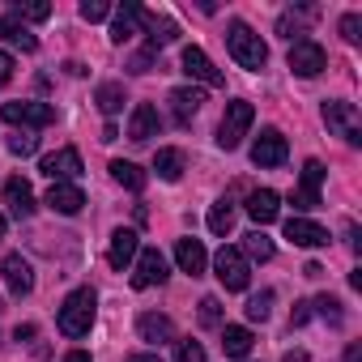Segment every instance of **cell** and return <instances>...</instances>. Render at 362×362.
Returning a JSON list of instances; mask_svg holds the SVG:
<instances>
[{
    "label": "cell",
    "mask_w": 362,
    "mask_h": 362,
    "mask_svg": "<svg viewBox=\"0 0 362 362\" xmlns=\"http://www.w3.org/2000/svg\"><path fill=\"white\" fill-rule=\"evenodd\" d=\"M94 307H98V294H94L90 286H77V290L64 298L60 315H56L60 332H64V337H86L90 324H94Z\"/></svg>",
    "instance_id": "obj_1"
},
{
    "label": "cell",
    "mask_w": 362,
    "mask_h": 362,
    "mask_svg": "<svg viewBox=\"0 0 362 362\" xmlns=\"http://www.w3.org/2000/svg\"><path fill=\"white\" fill-rule=\"evenodd\" d=\"M226 47H230V56H235V64L239 69H264V60H269V47L260 43V35L247 26V22H230V30H226Z\"/></svg>",
    "instance_id": "obj_2"
},
{
    "label": "cell",
    "mask_w": 362,
    "mask_h": 362,
    "mask_svg": "<svg viewBox=\"0 0 362 362\" xmlns=\"http://www.w3.org/2000/svg\"><path fill=\"white\" fill-rule=\"evenodd\" d=\"M252 119H256V107L252 103H226V115H222V128H218V145L222 149H239V141L247 136V128H252Z\"/></svg>",
    "instance_id": "obj_3"
},
{
    "label": "cell",
    "mask_w": 362,
    "mask_h": 362,
    "mask_svg": "<svg viewBox=\"0 0 362 362\" xmlns=\"http://www.w3.org/2000/svg\"><path fill=\"white\" fill-rule=\"evenodd\" d=\"M324 124L328 132H337L349 145H362V115L354 103H324Z\"/></svg>",
    "instance_id": "obj_4"
},
{
    "label": "cell",
    "mask_w": 362,
    "mask_h": 362,
    "mask_svg": "<svg viewBox=\"0 0 362 362\" xmlns=\"http://www.w3.org/2000/svg\"><path fill=\"white\" fill-rule=\"evenodd\" d=\"M0 119L18 124V128H47V124H56V107L52 103H5Z\"/></svg>",
    "instance_id": "obj_5"
},
{
    "label": "cell",
    "mask_w": 362,
    "mask_h": 362,
    "mask_svg": "<svg viewBox=\"0 0 362 362\" xmlns=\"http://www.w3.org/2000/svg\"><path fill=\"white\" fill-rule=\"evenodd\" d=\"M214 269H218V281L226 290H247V281H252V269H247V260H243L239 247H222L214 256Z\"/></svg>",
    "instance_id": "obj_6"
},
{
    "label": "cell",
    "mask_w": 362,
    "mask_h": 362,
    "mask_svg": "<svg viewBox=\"0 0 362 362\" xmlns=\"http://www.w3.org/2000/svg\"><path fill=\"white\" fill-rule=\"evenodd\" d=\"M324 69H328L324 47H320L315 39H294V47H290V73H298V77H320Z\"/></svg>",
    "instance_id": "obj_7"
},
{
    "label": "cell",
    "mask_w": 362,
    "mask_h": 362,
    "mask_svg": "<svg viewBox=\"0 0 362 362\" xmlns=\"http://www.w3.org/2000/svg\"><path fill=\"white\" fill-rule=\"evenodd\" d=\"M286 158H290L286 136H281L277 128H264V132L256 136V145H252V162H256V166H281Z\"/></svg>",
    "instance_id": "obj_8"
},
{
    "label": "cell",
    "mask_w": 362,
    "mask_h": 362,
    "mask_svg": "<svg viewBox=\"0 0 362 362\" xmlns=\"http://www.w3.org/2000/svg\"><path fill=\"white\" fill-rule=\"evenodd\" d=\"M166 281V256L158 247H145L136 252V273H132V286L136 290H149V286H162Z\"/></svg>",
    "instance_id": "obj_9"
},
{
    "label": "cell",
    "mask_w": 362,
    "mask_h": 362,
    "mask_svg": "<svg viewBox=\"0 0 362 362\" xmlns=\"http://www.w3.org/2000/svg\"><path fill=\"white\" fill-rule=\"evenodd\" d=\"M320 184H324V162H320V158H311V162L303 166V184H298V192L290 197V201H294V209H303V214H307V209H315V205H320Z\"/></svg>",
    "instance_id": "obj_10"
},
{
    "label": "cell",
    "mask_w": 362,
    "mask_h": 362,
    "mask_svg": "<svg viewBox=\"0 0 362 362\" xmlns=\"http://www.w3.org/2000/svg\"><path fill=\"white\" fill-rule=\"evenodd\" d=\"M52 184H69V179H77L81 175V153L77 149H56V153H47L43 158V166H39Z\"/></svg>",
    "instance_id": "obj_11"
},
{
    "label": "cell",
    "mask_w": 362,
    "mask_h": 362,
    "mask_svg": "<svg viewBox=\"0 0 362 362\" xmlns=\"http://www.w3.org/2000/svg\"><path fill=\"white\" fill-rule=\"evenodd\" d=\"M0 273H5V281H9V290H13V298H26L30 290H35V269H30V260L26 256H5V264H0Z\"/></svg>",
    "instance_id": "obj_12"
},
{
    "label": "cell",
    "mask_w": 362,
    "mask_h": 362,
    "mask_svg": "<svg viewBox=\"0 0 362 362\" xmlns=\"http://www.w3.org/2000/svg\"><path fill=\"white\" fill-rule=\"evenodd\" d=\"M158 128H162V119H158V107H149V103H136V107H132V119H128V141L145 145L149 136H158Z\"/></svg>",
    "instance_id": "obj_13"
},
{
    "label": "cell",
    "mask_w": 362,
    "mask_h": 362,
    "mask_svg": "<svg viewBox=\"0 0 362 362\" xmlns=\"http://www.w3.org/2000/svg\"><path fill=\"white\" fill-rule=\"evenodd\" d=\"M286 239L294 247H324L328 243V230L320 222H307V218H290L286 222Z\"/></svg>",
    "instance_id": "obj_14"
},
{
    "label": "cell",
    "mask_w": 362,
    "mask_h": 362,
    "mask_svg": "<svg viewBox=\"0 0 362 362\" xmlns=\"http://www.w3.org/2000/svg\"><path fill=\"white\" fill-rule=\"evenodd\" d=\"M247 214H252V222L269 226V222H277V214H281V197H277L273 188H256V192L247 197Z\"/></svg>",
    "instance_id": "obj_15"
},
{
    "label": "cell",
    "mask_w": 362,
    "mask_h": 362,
    "mask_svg": "<svg viewBox=\"0 0 362 362\" xmlns=\"http://www.w3.org/2000/svg\"><path fill=\"white\" fill-rule=\"evenodd\" d=\"M136 252H141L136 230H115V235H111V247H107V264H111V269H128V264L136 260Z\"/></svg>",
    "instance_id": "obj_16"
},
{
    "label": "cell",
    "mask_w": 362,
    "mask_h": 362,
    "mask_svg": "<svg viewBox=\"0 0 362 362\" xmlns=\"http://www.w3.org/2000/svg\"><path fill=\"white\" fill-rule=\"evenodd\" d=\"M141 22H145V30H149V52H158V47H166V43L179 39V26H175L170 18H162V13L141 9Z\"/></svg>",
    "instance_id": "obj_17"
},
{
    "label": "cell",
    "mask_w": 362,
    "mask_h": 362,
    "mask_svg": "<svg viewBox=\"0 0 362 362\" xmlns=\"http://www.w3.org/2000/svg\"><path fill=\"white\" fill-rule=\"evenodd\" d=\"M184 73L197 77V81H205V86H222V73L214 69V60L201 47H184Z\"/></svg>",
    "instance_id": "obj_18"
},
{
    "label": "cell",
    "mask_w": 362,
    "mask_h": 362,
    "mask_svg": "<svg viewBox=\"0 0 362 362\" xmlns=\"http://www.w3.org/2000/svg\"><path fill=\"white\" fill-rule=\"evenodd\" d=\"M136 332H141V341H149V345L175 341V324H170L166 315H158V311H145V315L136 320Z\"/></svg>",
    "instance_id": "obj_19"
},
{
    "label": "cell",
    "mask_w": 362,
    "mask_h": 362,
    "mask_svg": "<svg viewBox=\"0 0 362 362\" xmlns=\"http://www.w3.org/2000/svg\"><path fill=\"white\" fill-rule=\"evenodd\" d=\"M170 107H175V119H179V124H192V115L205 107V90L179 86V90H170Z\"/></svg>",
    "instance_id": "obj_20"
},
{
    "label": "cell",
    "mask_w": 362,
    "mask_h": 362,
    "mask_svg": "<svg viewBox=\"0 0 362 362\" xmlns=\"http://www.w3.org/2000/svg\"><path fill=\"white\" fill-rule=\"evenodd\" d=\"M47 205L56 209V214H81V205H86V192L77 188V184H52V192H47Z\"/></svg>",
    "instance_id": "obj_21"
},
{
    "label": "cell",
    "mask_w": 362,
    "mask_h": 362,
    "mask_svg": "<svg viewBox=\"0 0 362 362\" xmlns=\"http://www.w3.org/2000/svg\"><path fill=\"white\" fill-rule=\"evenodd\" d=\"M5 205H9L13 218H30L35 214V192H30L26 179H9L5 184Z\"/></svg>",
    "instance_id": "obj_22"
},
{
    "label": "cell",
    "mask_w": 362,
    "mask_h": 362,
    "mask_svg": "<svg viewBox=\"0 0 362 362\" xmlns=\"http://www.w3.org/2000/svg\"><path fill=\"white\" fill-rule=\"evenodd\" d=\"M175 260H179V269H184L188 277H201L205 273V247H201V239H179L175 243Z\"/></svg>",
    "instance_id": "obj_23"
},
{
    "label": "cell",
    "mask_w": 362,
    "mask_h": 362,
    "mask_svg": "<svg viewBox=\"0 0 362 362\" xmlns=\"http://www.w3.org/2000/svg\"><path fill=\"white\" fill-rule=\"evenodd\" d=\"M136 22H141V5L124 0V9H115V22H111V43H128L136 35Z\"/></svg>",
    "instance_id": "obj_24"
},
{
    "label": "cell",
    "mask_w": 362,
    "mask_h": 362,
    "mask_svg": "<svg viewBox=\"0 0 362 362\" xmlns=\"http://www.w3.org/2000/svg\"><path fill=\"white\" fill-rule=\"evenodd\" d=\"M222 354H226V358H247V354H252V328L226 324V328H222Z\"/></svg>",
    "instance_id": "obj_25"
},
{
    "label": "cell",
    "mask_w": 362,
    "mask_h": 362,
    "mask_svg": "<svg viewBox=\"0 0 362 362\" xmlns=\"http://www.w3.org/2000/svg\"><path fill=\"white\" fill-rule=\"evenodd\" d=\"M0 39H5V43H18L22 52H35V47H39V39H35V35H30V30H26L13 13L0 18Z\"/></svg>",
    "instance_id": "obj_26"
},
{
    "label": "cell",
    "mask_w": 362,
    "mask_h": 362,
    "mask_svg": "<svg viewBox=\"0 0 362 362\" xmlns=\"http://www.w3.org/2000/svg\"><path fill=\"white\" fill-rule=\"evenodd\" d=\"M111 179H115V184H124L128 192H141V188H145V170H141L136 162H124V158L111 162Z\"/></svg>",
    "instance_id": "obj_27"
},
{
    "label": "cell",
    "mask_w": 362,
    "mask_h": 362,
    "mask_svg": "<svg viewBox=\"0 0 362 362\" xmlns=\"http://www.w3.org/2000/svg\"><path fill=\"white\" fill-rule=\"evenodd\" d=\"M153 170L166 179V184H175V179L184 175V149H158V158H153Z\"/></svg>",
    "instance_id": "obj_28"
},
{
    "label": "cell",
    "mask_w": 362,
    "mask_h": 362,
    "mask_svg": "<svg viewBox=\"0 0 362 362\" xmlns=\"http://www.w3.org/2000/svg\"><path fill=\"white\" fill-rule=\"evenodd\" d=\"M243 260H273V239L264 235V230H247L243 235Z\"/></svg>",
    "instance_id": "obj_29"
},
{
    "label": "cell",
    "mask_w": 362,
    "mask_h": 362,
    "mask_svg": "<svg viewBox=\"0 0 362 362\" xmlns=\"http://www.w3.org/2000/svg\"><path fill=\"white\" fill-rule=\"evenodd\" d=\"M94 103H98L107 115L124 111V86H119V81H103V86H98V94H94Z\"/></svg>",
    "instance_id": "obj_30"
},
{
    "label": "cell",
    "mask_w": 362,
    "mask_h": 362,
    "mask_svg": "<svg viewBox=\"0 0 362 362\" xmlns=\"http://www.w3.org/2000/svg\"><path fill=\"white\" fill-rule=\"evenodd\" d=\"M230 226H235V205L222 197V201L209 209V230H214V235H230Z\"/></svg>",
    "instance_id": "obj_31"
},
{
    "label": "cell",
    "mask_w": 362,
    "mask_h": 362,
    "mask_svg": "<svg viewBox=\"0 0 362 362\" xmlns=\"http://www.w3.org/2000/svg\"><path fill=\"white\" fill-rule=\"evenodd\" d=\"M269 311H273V290H260V294H252L247 298V320H269Z\"/></svg>",
    "instance_id": "obj_32"
},
{
    "label": "cell",
    "mask_w": 362,
    "mask_h": 362,
    "mask_svg": "<svg viewBox=\"0 0 362 362\" xmlns=\"http://www.w3.org/2000/svg\"><path fill=\"white\" fill-rule=\"evenodd\" d=\"M175 362H205V345L201 341H175Z\"/></svg>",
    "instance_id": "obj_33"
},
{
    "label": "cell",
    "mask_w": 362,
    "mask_h": 362,
    "mask_svg": "<svg viewBox=\"0 0 362 362\" xmlns=\"http://www.w3.org/2000/svg\"><path fill=\"white\" fill-rule=\"evenodd\" d=\"M13 18L18 22H47L52 18V5H43V0H39V5H13Z\"/></svg>",
    "instance_id": "obj_34"
},
{
    "label": "cell",
    "mask_w": 362,
    "mask_h": 362,
    "mask_svg": "<svg viewBox=\"0 0 362 362\" xmlns=\"http://www.w3.org/2000/svg\"><path fill=\"white\" fill-rule=\"evenodd\" d=\"M311 307H315V311H320V315H324L328 324H341V320H345V311H341V303H337L332 294H320V298H315Z\"/></svg>",
    "instance_id": "obj_35"
},
{
    "label": "cell",
    "mask_w": 362,
    "mask_h": 362,
    "mask_svg": "<svg viewBox=\"0 0 362 362\" xmlns=\"http://www.w3.org/2000/svg\"><path fill=\"white\" fill-rule=\"evenodd\" d=\"M39 149V136H30V132H18V136H9V153H18V158H30Z\"/></svg>",
    "instance_id": "obj_36"
},
{
    "label": "cell",
    "mask_w": 362,
    "mask_h": 362,
    "mask_svg": "<svg viewBox=\"0 0 362 362\" xmlns=\"http://www.w3.org/2000/svg\"><path fill=\"white\" fill-rule=\"evenodd\" d=\"M201 324L205 328H214V324H222V303L209 294V298H201Z\"/></svg>",
    "instance_id": "obj_37"
},
{
    "label": "cell",
    "mask_w": 362,
    "mask_h": 362,
    "mask_svg": "<svg viewBox=\"0 0 362 362\" xmlns=\"http://www.w3.org/2000/svg\"><path fill=\"white\" fill-rule=\"evenodd\" d=\"M341 39H345V43H358V39H362V18H358V13H345V18H341Z\"/></svg>",
    "instance_id": "obj_38"
},
{
    "label": "cell",
    "mask_w": 362,
    "mask_h": 362,
    "mask_svg": "<svg viewBox=\"0 0 362 362\" xmlns=\"http://www.w3.org/2000/svg\"><path fill=\"white\" fill-rule=\"evenodd\" d=\"M107 13H111L107 0H86V5H81V18H86V22H103Z\"/></svg>",
    "instance_id": "obj_39"
},
{
    "label": "cell",
    "mask_w": 362,
    "mask_h": 362,
    "mask_svg": "<svg viewBox=\"0 0 362 362\" xmlns=\"http://www.w3.org/2000/svg\"><path fill=\"white\" fill-rule=\"evenodd\" d=\"M128 69L132 73H149V69H162V64H158V52H141V56H132Z\"/></svg>",
    "instance_id": "obj_40"
},
{
    "label": "cell",
    "mask_w": 362,
    "mask_h": 362,
    "mask_svg": "<svg viewBox=\"0 0 362 362\" xmlns=\"http://www.w3.org/2000/svg\"><path fill=\"white\" fill-rule=\"evenodd\" d=\"M311 320V303H294V315H290V328H298V324H307Z\"/></svg>",
    "instance_id": "obj_41"
},
{
    "label": "cell",
    "mask_w": 362,
    "mask_h": 362,
    "mask_svg": "<svg viewBox=\"0 0 362 362\" xmlns=\"http://www.w3.org/2000/svg\"><path fill=\"white\" fill-rule=\"evenodd\" d=\"M9 77H13V56L0 52V86H9Z\"/></svg>",
    "instance_id": "obj_42"
},
{
    "label": "cell",
    "mask_w": 362,
    "mask_h": 362,
    "mask_svg": "<svg viewBox=\"0 0 362 362\" xmlns=\"http://www.w3.org/2000/svg\"><path fill=\"white\" fill-rule=\"evenodd\" d=\"M277 35H281V39H294V35H298V22H294V18L286 13V18L277 22Z\"/></svg>",
    "instance_id": "obj_43"
},
{
    "label": "cell",
    "mask_w": 362,
    "mask_h": 362,
    "mask_svg": "<svg viewBox=\"0 0 362 362\" xmlns=\"http://www.w3.org/2000/svg\"><path fill=\"white\" fill-rule=\"evenodd\" d=\"M13 337H18V341H30V337H35V324H22V328H18Z\"/></svg>",
    "instance_id": "obj_44"
},
{
    "label": "cell",
    "mask_w": 362,
    "mask_h": 362,
    "mask_svg": "<svg viewBox=\"0 0 362 362\" xmlns=\"http://www.w3.org/2000/svg\"><path fill=\"white\" fill-rule=\"evenodd\" d=\"M345 362H362V345H349L345 349Z\"/></svg>",
    "instance_id": "obj_45"
},
{
    "label": "cell",
    "mask_w": 362,
    "mask_h": 362,
    "mask_svg": "<svg viewBox=\"0 0 362 362\" xmlns=\"http://www.w3.org/2000/svg\"><path fill=\"white\" fill-rule=\"evenodd\" d=\"M64 362H94V358H90V354H86V349H73V354H69V358H64Z\"/></svg>",
    "instance_id": "obj_46"
},
{
    "label": "cell",
    "mask_w": 362,
    "mask_h": 362,
    "mask_svg": "<svg viewBox=\"0 0 362 362\" xmlns=\"http://www.w3.org/2000/svg\"><path fill=\"white\" fill-rule=\"evenodd\" d=\"M128 362H162V358H158V354H132Z\"/></svg>",
    "instance_id": "obj_47"
},
{
    "label": "cell",
    "mask_w": 362,
    "mask_h": 362,
    "mask_svg": "<svg viewBox=\"0 0 362 362\" xmlns=\"http://www.w3.org/2000/svg\"><path fill=\"white\" fill-rule=\"evenodd\" d=\"M281 362H307V354H303V349H294V354H286Z\"/></svg>",
    "instance_id": "obj_48"
},
{
    "label": "cell",
    "mask_w": 362,
    "mask_h": 362,
    "mask_svg": "<svg viewBox=\"0 0 362 362\" xmlns=\"http://www.w3.org/2000/svg\"><path fill=\"white\" fill-rule=\"evenodd\" d=\"M0 239H5V214H0Z\"/></svg>",
    "instance_id": "obj_49"
},
{
    "label": "cell",
    "mask_w": 362,
    "mask_h": 362,
    "mask_svg": "<svg viewBox=\"0 0 362 362\" xmlns=\"http://www.w3.org/2000/svg\"><path fill=\"white\" fill-rule=\"evenodd\" d=\"M0 311H5V307H0Z\"/></svg>",
    "instance_id": "obj_50"
}]
</instances>
